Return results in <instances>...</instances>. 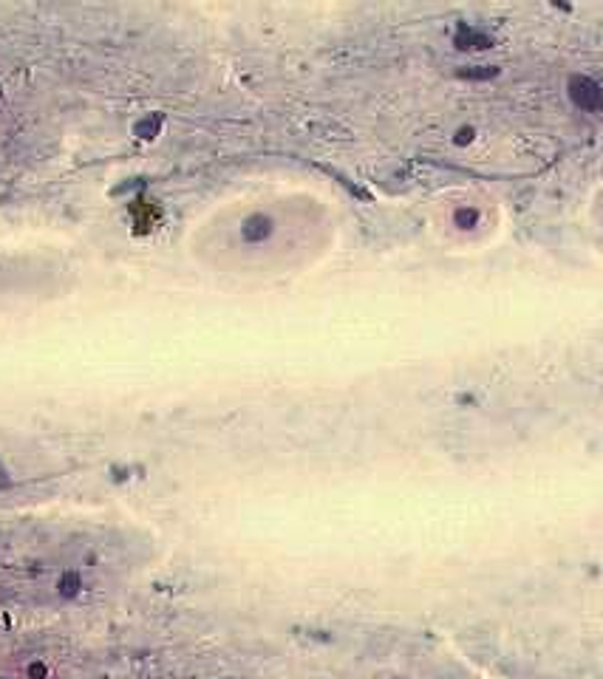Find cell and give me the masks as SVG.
I'll list each match as a JSON object with an SVG mask.
<instances>
[{
    "instance_id": "6da1fadb",
    "label": "cell",
    "mask_w": 603,
    "mask_h": 679,
    "mask_svg": "<svg viewBox=\"0 0 603 679\" xmlns=\"http://www.w3.org/2000/svg\"><path fill=\"white\" fill-rule=\"evenodd\" d=\"M130 216H133V224H136L139 232H148V229H153L156 221H159V207H156L153 201L136 198V201L130 204Z\"/></svg>"
}]
</instances>
